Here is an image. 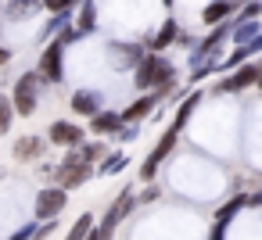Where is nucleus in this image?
<instances>
[{"label": "nucleus", "mask_w": 262, "mask_h": 240, "mask_svg": "<svg viewBox=\"0 0 262 240\" xmlns=\"http://www.w3.org/2000/svg\"><path fill=\"white\" fill-rule=\"evenodd\" d=\"M65 204H69V190L58 186V183H51V186H40V190H36V208H33V215H36V222H47V219H58V215L65 211Z\"/></svg>", "instance_id": "obj_8"}, {"label": "nucleus", "mask_w": 262, "mask_h": 240, "mask_svg": "<svg viewBox=\"0 0 262 240\" xmlns=\"http://www.w3.org/2000/svg\"><path fill=\"white\" fill-rule=\"evenodd\" d=\"M144 54H147L144 43H122V40H112V43H108V58H112L115 68H122V72H126V68L133 72V65H137Z\"/></svg>", "instance_id": "obj_11"}, {"label": "nucleus", "mask_w": 262, "mask_h": 240, "mask_svg": "<svg viewBox=\"0 0 262 240\" xmlns=\"http://www.w3.org/2000/svg\"><path fill=\"white\" fill-rule=\"evenodd\" d=\"M176 143H180V129H172V126H169V129L158 136V143L147 151V158L140 161V183H151V179L158 176V169H162V165H165V158L176 151Z\"/></svg>", "instance_id": "obj_5"}, {"label": "nucleus", "mask_w": 262, "mask_h": 240, "mask_svg": "<svg viewBox=\"0 0 262 240\" xmlns=\"http://www.w3.org/2000/svg\"><path fill=\"white\" fill-rule=\"evenodd\" d=\"M36 11H40V0H8V18L11 22H22Z\"/></svg>", "instance_id": "obj_22"}, {"label": "nucleus", "mask_w": 262, "mask_h": 240, "mask_svg": "<svg viewBox=\"0 0 262 240\" xmlns=\"http://www.w3.org/2000/svg\"><path fill=\"white\" fill-rule=\"evenodd\" d=\"M244 51H248L251 58H255V54H262V33H258V36H251V40L244 43Z\"/></svg>", "instance_id": "obj_31"}, {"label": "nucleus", "mask_w": 262, "mask_h": 240, "mask_svg": "<svg viewBox=\"0 0 262 240\" xmlns=\"http://www.w3.org/2000/svg\"><path fill=\"white\" fill-rule=\"evenodd\" d=\"M15 104H11V97H4V93H0V136H8V129L15 126Z\"/></svg>", "instance_id": "obj_25"}, {"label": "nucleus", "mask_w": 262, "mask_h": 240, "mask_svg": "<svg viewBox=\"0 0 262 240\" xmlns=\"http://www.w3.org/2000/svg\"><path fill=\"white\" fill-rule=\"evenodd\" d=\"M255 65H258V79H255V86L262 90V61H255Z\"/></svg>", "instance_id": "obj_35"}, {"label": "nucleus", "mask_w": 262, "mask_h": 240, "mask_svg": "<svg viewBox=\"0 0 262 240\" xmlns=\"http://www.w3.org/2000/svg\"><path fill=\"white\" fill-rule=\"evenodd\" d=\"M133 208H137V194H133V186H122V194L112 201V208L104 211V219H101V226H97V236L101 240H115V229L133 215Z\"/></svg>", "instance_id": "obj_4"}, {"label": "nucleus", "mask_w": 262, "mask_h": 240, "mask_svg": "<svg viewBox=\"0 0 262 240\" xmlns=\"http://www.w3.org/2000/svg\"><path fill=\"white\" fill-rule=\"evenodd\" d=\"M11 65V47H0V68Z\"/></svg>", "instance_id": "obj_34"}, {"label": "nucleus", "mask_w": 262, "mask_h": 240, "mask_svg": "<svg viewBox=\"0 0 262 240\" xmlns=\"http://www.w3.org/2000/svg\"><path fill=\"white\" fill-rule=\"evenodd\" d=\"M194 43H198V40H194V33L180 26V33H176V47H183V51H194Z\"/></svg>", "instance_id": "obj_29"}, {"label": "nucleus", "mask_w": 262, "mask_h": 240, "mask_svg": "<svg viewBox=\"0 0 262 240\" xmlns=\"http://www.w3.org/2000/svg\"><path fill=\"white\" fill-rule=\"evenodd\" d=\"M262 33V18H230V43H248L251 36Z\"/></svg>", "instance_id": "obj_18"}, {"label": "nucleus", "mask_w": 262, "mask_h": 240, "mask_svg": "<svg viewBox=\"0 0 262 240\" xmlns=\"http://www.w3.org/2000/svg\"><path fill=\"white\" fill-rule=\"evenodd\" d=\"M133 86H137L140 93L162 90V86H176V65H172L165 54L147 51V54L133 65Z\"/></svg>", "instance_id": "obj_1"}, {"label": "nucleus", "mask_w": 262, "mask_h": 240, "mask_svg": "<svg viewBox=\"0 0 262 240\" xmlns=\"http://www.w3.org/2000/svg\"><path fill=\"white\" fill-rule=\"evenodd\" d=\"M158 197H162V186H155V183H151L147 190H140V194H137V204H155Z\"/></svg>", "instance_id": "obj_28"}, {"label": "nucleus", "mask_w": 262, "mask_h": 240, "mask_svg": "<svg viewBox=\"0 0 262 240\" xmlns=\"http://www.w3.org/2000/svg\"><path fill=\"white\" fill-rule=\"evenodd\" d=\"M126 165H129V158H126V151L119 147V151H108V154L97 161V169H94V172H97V176H119Z\"/></svg>", "instance_id": "obj_20"}, {"label": "nucleus", "mask_w": 262, "mask_h": 240, "mask_svg": "<svg viewBox=\"0 0 262 240\" xmlns=\"http://www.w3.org/2000/svg\"><path fill=\"white\" fill-rule=\"evenodd\" d=\"M90 179H94V165H90V161H83L76 147H69V151H65V158L54 165V183H58V186H65V190H76V186H86Z\"/></svg>", "instance_id": "obj_3"}, {"label": "nucleus", "mask_w": 262, "mask_h": 240, "mask_svg": "<svg viewBox=\"0 0 262 240\" xmlns=\"http://www.w3.org/2000/svg\"><path fill=\"white\" fill-rule=\"evenodd\" d=\"M65 51H69V47L54 36V40L43 47L40 61H36V72H40L47 83H54V86H58V83H65Z\"/></svg>", "instance_id": "obj_6"}, {"label": "nucleus", "mask_w": 262, "mask_h": 240, "mask_svg": "<svg viewBox=\"0 0 262 240\" xmlns=\"http://www.w3.org/2000/svg\"><path fill=\"white\" fill-rule=\"evenodd\" d=\"M237 15V0H208V4L201 8V26L205 29H212V26H223V22H230Z\"/></svg>", "instance_id": "obj_13"}, {"label": "nucleus", "mask_w": 262, "mask_h": 240, "mask_svg": "<svg viewBox=\"0 0 262 240\" xmlns=\"http://www.w3.org/2000/svg\"><path fill=\"white\" fill-rule=\"evenodd\" d=\"M122 111H112V108H101L97 115H90V133L94 136H115L122 129Z\"/></svg>", "instance_id": "obj_16"}, {"label": "nucleus", "mask_w": 262, "mask_h": 240, "mask_svg": "<svg viewBox=\"0 0 262 240\" xmlns=\"http://www.w3.org/2000/svg\"><path fill=\"white\" fill-rule=\"evenodd\" d=\"M258 15H262V0H244V4H237L233 18H258Z\"/></svg>", "instance_id": "obj_27"}, {"label": "nucleus", "mask_w": 262, "mask_h": 240, "mask_svg": "<svg viewBox=\"0 0 262 240\" xmlns=\"http://www.w3.org/2000/svg\"><path fill=\"white\" fill-rule=\"evenodd\" d=\"M237 4H244V0H237Z\"/></svg>", "instance_id": "obj_37"}, {"label": "nucleus", "mask_w": 262, "mask_h": 240, "mask_svg": "<svg viewBox=\"0 0 262 240\" xmlns=\"http://www.w3.org/2000/svg\"><path fill=\"white\" fill-rule=\"evenodd\" d=\"M248 208H262V186L248 194Z\"/></svg>", "instance_id": "obj_33"}, {"label": "nucleus", "mask_w": 262, "mask_h": 240, "mask_svg": "<svg viewBox=\"0 0 262 240\" xmlns=\"http://www.w3.org/2000/svg\"><path fill=\"white\" fill-rule=\"evenodd\" d=\"M244 208H248V194H233V197L215 211V222H230V219H233V215H241Z\"/></svg>", "instance_id": "obj_23"}, {"label": "nucleus", "mask_w": 262, "mask_h": 240, "mask_svg": "<svg viewBox=\"0 0 262 240\" xmlns=\"http://www.w3.org/2000/svg\"><path fill=\"white\" fill-rule=\"evenodd\" d=\"M72 26L79 36H90L97 29V0H79V8L72 11Z\"/></svg>", "instance_id": "obj_17"}, {"label": "nucleus", "mask_w": 262, "mask_h": 240, "mask_svg": "<svg viewBox=\"0 0 262 240\" xmlns=\"http://www.w3.org/2000/svg\"><path fill=\"white\" fill-rule=\"evenodd\" d=\"M255 79H258V65L255 61H244V65L223 72V79L212 83V93H244V90L255 86Z\"/></svg>", "instance_id": "obj_7"}, {"label": "nucleus", "mask_w": 262, "mask_h": 240, "mask_svg": "<svg viewBox=\"0 0 262 240\" xmlns=\"http://www.w3.org/2000/svg\"><path fill=\"white\" fill-rule=\"evenodd\" d=\"M162 97H165L162 90H147V93H140L133 104H126V108H122V122H137V126H140V122L158 108V101H162Z\"/></svg>", "instance_id": "obj_12"}, {"label": "nucleus", "mask_w": 262, "mask_h": 240, "mask_svg": "<svg viewBox=\"0 0 262 240\" xmlns=\"http://www.w3.org/2000/svg\"><path fill=\"white\" fill-rule=\"evenodd\" d=\"M94 229V215L86 211V215H79L72 226H69V233H65V240H86V233Z\"/></svg>", "instance_id": "obj_24"}, {"label": "nucleus", "mask_w": 262, "mask_h": 240, "mask_svg": "<svg viewBox=\"0 0 262 240\" xmlns=\"http://www.w3.org/2000/svg\"><path fill=\"white\" fill-rule=\"evenodd\" d=\"M176 33H180V22L169 15V18L158 26V33H151V36L144 40V47H147V51H155V54H165L169 47H176Z\"/></svg>", "instance_id": "obj_14"}, {"label": "nucleus", "mask_w": 262, "mask_h": 240, "mask_svg": "<svg viewBox=\"0 0 262 240\" xmlns=\"http://www.w3.org/2000/svg\"><path fill=\"white\" fill-rule=\"evenodd\" d=\"M33 229H36V222H29V226H22L18 233H11L8 240H33Z\"/></svg>", "instance_id": "obj_30"}, {"label": "nucleus", "mask_w": 262, "mask_h": 240, "mask_svg": "<svg viewBox=\"0 0 262 240\" xmlns=\"http://www.w3.org/2000/svg\"><path fill=\"white\" fill-rule=\"evenodd\" d=\"M226 226H230V222H215L212 233H208V240H226Z\"/></svg>", "instance_id": "obj_32"}, {"label": "nucleus", "mask_w": 262, "mask_h": 240, "mask_svg": "<svg viewBox=\"0 0 262 240\" xmlns=\"http://www.w3.org/2000/svg\"><path fill=\"white\" fill-rule=\"evenodd\" d=\"M86 140V129L83 126H76V122H65V118H58V122H51V129H47V143H54V147H79Z\"/></svg>", "instance_id": "obj_9"}, {"label": "nucleus", "mask_w": 262, "mask_h": 240, "mask_svg": "<svg viewBox=\"0 0 262 240\" xmlns=\"http://www.w3.org/2000/svg\"><path fill=\"white\" fill-rule=\"evenodd\" d=\"M76 151H79V158H83V161H90V165H97V161H101V158L108 154V143H104L101 136H94V140H83V143H79Z\"/></svg>", "instance_id": "obj_21"}, {"label": "nucleus", "mask_w": 262, "mask_h": 240, "mask_svg": "<svg viewBox=\"0 0 262 240\" xmlns=\"http://www.w3.org/2000/svg\"><path fill=\"white\" fill-rule=\"evenodd\" d=\"M72 111L76 115H83V118H90V115H97L101 108H104V93L101 90H90V86H83V90H76L72 93Z\"/></svg>", "instance_id": "obj_15"}, {"label": "nucleus", "mask_w": 262, "mask_h": 240, "mask_svg": "<svg viewBox=\"0 0 262 240\" xmlns=\"http://www.w3.org/2000/svg\"><path fill=\"white\" fill-rule=\"evenodd\" d=\"M198 104H201V90L183 93V104H180V108H176V115H172V129H180V133H183V126L190 122V115L198 111Z\"/></svg>", "instance_id": "obj_19"}, {"label": "nucleus", "mask_w": 262, "mask_h": 240, "mask_svg": "<svg viewBox=\"0 0 262 240\" xmlns=\"http://www.w3.org/2000/svg\"><path fill=\"white\" fill-rule=\"evenodd\" d=\"M43 86H47V79H43L36 68H29V72H22V76L15 79V86H11V104H15V115H18V118H33V115H36Z\"/></svg>", "instance_id": "obj_2"}, {"label": "nucleus", "mask_w": 262, "mask_h": 240, "mask_svg": "<svg viewBox=\"0 0 262 240\" xmlns=\"http://www.w3.org/2000/svg\"><path fill=\"white\" fill-rule=\"evenodd\" d=\"M86 240H101V236H97V226H94V229L86 233Z\"/></svg>", "instance_id": "obj_36"}, {"label": "nucleus", "mask_w": 262, "mask_h": 240, "mask_svg": "<svg viewBox=\"0 0 262 240\" xmlns=\"http://www.w3.org/2000/svg\"><path fill=\"white\" fill-rule=\"evenodd\" d=\"M43 151H47V136H36V133L18 136V140L11 143V158H15V161H22V165L40 161V158H43Z\"/></svg>", "instance_id": "obj_10"}, {"label": "nucleus", "mask_w": 262, "mask_h": 240, "mask_svg": "<svg viewBox=\"0 0 262 240\" xmlns=\"http://www.w3.org/2000/svg\"><path fill=\"white\" fill-rule=\"evenodd\" d=\"M40 8L47 15H72L79 8V0H40Z\"/></svg>", "instance_id": "obj_26"}]
</instances>
